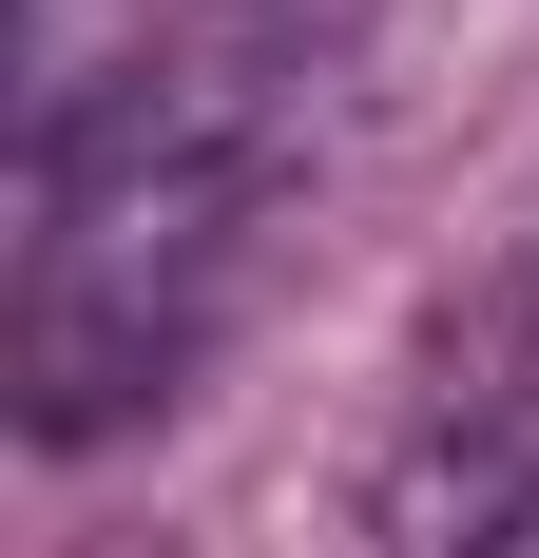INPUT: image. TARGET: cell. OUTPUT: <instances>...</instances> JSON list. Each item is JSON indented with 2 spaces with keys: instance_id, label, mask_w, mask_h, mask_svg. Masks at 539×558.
<instances>
[{
  "instance_id": "cell-1",
  "label": "cell",
  "mask_w": 539,
  "mask_h": 558,
  "mask_svg": "<svg viewBox=\"0 0 539 558\" xmlns=\"http://www.w3.org/2000/svg\"><path fill=\"white\" fill-rule=\"evenodd\" d=\"M289 97L309 39L270 0H193L20 135V444H116L213 366L289 193Z\"/></svg>"
},
{
  "instance_id": "cell-2",
  "label": "cell",
  "mask_w": 539,
  "mask_h": 558,
  "mask_svg": "<svg viewBox=\"0 0 539 558\" xmlns=\"http://www.w3.org/2000/svg\"><path fill=\"white\" fill-rule=\"evenodd\" d=\"M539 501V251L501 289H463L405 386V444H385V539L405 558H501Z\"/></svg>"
}]
</instances>
